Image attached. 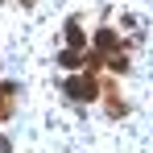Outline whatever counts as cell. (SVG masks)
<instances>
[{
    "label": "cell",
    "instance_id": "obj_1",
    "mask_svg": "<svg viewBox=\"0 0 153 153\" xmlns=\"http://www.w3.org/2000/svg\"><path fill=\"white\" fill-rule=\"evenodd\" d=\"M66 95H71V100H91V95H95V83H91V79H71V83H66Z\"/></svg>",
    "mask_w": 153,
    "mask_h": 153
},
{
    "label": "cell",
    "instance_id": "obj_2",
    "mask_svg": "<svg viewBox=\"0 0 153 153\" xmlns=\"http://www.w3.org/2000/svg\"><path fill=\"white\" fill-rule=\"evenodd\" d=\"M95 46H100V50H116V33H112V29H100V33H95Z\"/></svg>",
    "mask_w": 153,
    "mask_h": 153
},
{
    "label": "cell",
    "instance_id": "obj_3",
    "mask_svg": "<svg viewBox=\"0 0 153 153\" xmlns=\"http://www.w3.org/2000/svg\"><path fill=\"white\" fill-rule=\"evenodd\" d=\"M79 58H83L79 50H62V54H58V62H62V66H79Z\"/></svg>",
    "mask_w": 153,
    "mask_h": 153
},
{
    "label": "cell",
    "instance_id": "obj_4",
    "mask_svg": "<svg viewBox=\"0 0 153 153\" xmlns=\"http://www.w3.org/2000/svg\"><path fill=\"white\" fill-rule=\"evenodd\" d=\"M66 37H71V46H75V50H79V46H83V29H79L75 21H71V25H66Z\"/></svg>",
    "mask_w": 153,
    "mask_h": 153
}]
</instances>
